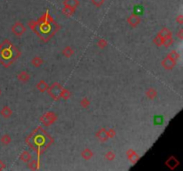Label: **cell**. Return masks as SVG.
Segmentation results:
<instances>
[{
	"label": "cell",
	"mask_w": 183,
	"mask_h": 171,
	"mask_svg": "<svg viewBox=\"0 0 183 171\" xmlns=\"http://www.w3.org/2000/svg\"><path fill=\"white\" fill-rule=\"evenodd\" d=\"M1 94H2V91H1V89H0V96H1Z\"/></svg>",
	"instance_id": "cell-36"
},
{
	"label": "cell",
	"mask_w": 183,
	"mask_h": 171,
	"mask_svg": "<svg viewBox=\"0 0 183 171\" xmlns=\"http://www.w3.org/2000/svg\"><path fill=\"white\" fill-rule=\"evenodd\" d=\"M173 42H174V40L172 39V37L169 38V39H164V43H163V46H164L165 47H170L171 46H172Z\"/></svg>",
	"instance_id": "cell-29"
},
{
	"label": "cell",
	"mask_w": 183,
	"mask_h": 171,
	"mask_svg": "<svg viewBox=\"0 0 183 171\" xmlns=\"http://www.w3.org/2000/svg\"><path fill=\"white\" fill-rule=\"evenodd\" d=\"M37 89L39 90V92L41 93H44L46 92L47 90H48V84L45 81V80H40V81H39L38 82V84H37Z\"/></svg>",
	"instance_id": "cell-13"
},
{
	"label": "cell",
	"mask_w": 183,
	"mask_h": 171,
	"mask_svg": "<svg viewBox=\"0 0 183 171\" xmlns=\"http://www.w3.org/2000/svg\"><path fill=\"white\" fill-rule=\"evenodd\" d=\"M80 155H81V157L84 159L89 160V159L93 158V155H94V154H93V152H92L91 149L86 148V149H84V150L81 152Z\"/></svg>",
	"instance_id": "cell-14"
},
{
	"label": "cell",
	"mask_w": 183,
	"mask_h": 171,
	"mask_svg": "<svg viewBox=\"0 0 183 171\" xmlns=\"http://www.w3.org/2000/svg\"><path fill=\"white\" fill-rule=\"evenodd\" d=\"M126 154H127L128 158L131 160L132 164H135V163L139 159V156L138 153H137L135 151H133V150H129V151L126 152Z\"/></svg>",
	"instance_id": "cell-9"
},
{
	"label": "cell",
	"mask_w": 183,
	"mask_h": 171,
	"mask_svg": "<svg viewBox=\"0 0 183 171\" xmlns=\"http://www.w3.org/2000/svg\"><path fill=\"white\" fill-rule=\"evenodd\" d=\"M97 46L99 47V48H101V49H104L105 47L107 46V45H108V43H107V41L105 40L104 39H100L97 41Z\"/></svg>",
	"instance_id": "cell-28"
},
{
	"label": "cell",
	"mask_w": 183,
	"mask_h": 171,
	"mask_svg": "<svg viewBox=\"0 0 183 171\" xmlns=\"http://www.w3.org/2000/svg\"><path fill=\"white\" fill-rule=\"evenodd\" d=\"M177 36H178V38H179L180 39H183V29H180V31L178 32Z\"/></svg>",
	"instance_id": "cell-33"
},
{
	"label": "cell",
	"mask_w": 183,
	"mask_h": 171,
	"mask_svg": "<svg viewBox=\"0 0 183 171\" xmlns=\"http://www.w3.org/2000/svg\"><path fill=\"white\" fill-rule=\"evenodd\" d=\"M146 97H147L148 99H150V100H154V99L157 96V91L155 89V88L150 87V88H148V89L146 90Z\"/></svg>",
	"instance_id": "cell-18"
},
{
	"label": "cell",
	"mask_w": 183,
	"mask_h": 171,
	"mask_svg": "<svg viewBox=\"0 0 183 171\" xmlns=\"http://www.w3.org/2000/svg\"><path fill=\"white\" fill-rule=\"evenodd\" d=\"M0 141H1V144L4 145H10V143L12 142V138H11V136L9 135H7V134H5V135H2V137H1V139H0Z\"/></svg>",
	"instance_id": "cell-21"
},
{
	"label": "cell",
	"mask_w": 183,
	"mask_h": 171,
	"mask_svg": "<svg viewBox=\"0 0 183 171\" xmlns=\"http://www.w3.org/2000/svg\"><path fill=\"white\" fill-rule=\"evenodd\" d=\"M1 48H2V44H0V50H1Z\"/></svg>",
	"instance_id": "cell-35"
},
{
	"label": "cell",
	"mask_w": 183,
	"mask_h": 171,
	"mask_svg": "<svg viewBox=\"0 0 183 171\" xmlns=\"http://www.w3.org/2000/svg\"><path fill=\"white\" fill-rule=\"evenodd\" d=\"M167 56L170 57V58H171V59H173L174 61L177 62V60L180 58V53H178L176 50H171L170 53L167 54Z\"/></svg>",
	"instance_id": "cell-25"
},
{
	"label": "cell",
	"mask_w": 183,
	"mask_h": 171,
	"mask_svg": "<svg viewBox=\"0 0 183 171\" xmlns=\"http://www.w3.org/2000/svg\"><path fill=\"white\" fill-rule=\"evenodd\" d=\"M176 22L179 23V24H183V15L182 14H180L176 17Z\"/></svg>",
	"instance_id": "cell-32"
},
{
	"label": "cell",
	"mask_w": 183,
	"mask_h": 171,
	"mask_svg": "<svg viewBox=\"0 0 183 171\" xmlns=\"http://www.w3.org/2000/svg\"><path fill=\"white\" fill-rule=\"evenodd\" d=\"M165 165H166L170 169L173 170L174 169H176V168L180 165V162H179V160L175 158V157L171 156L170 158H168V159L165 161Z\"/></svg>",
	"instance_id": "cell-6"
},
{
	"label": "cell",
	"mask_w": 183,
	"mask_h": 171,
	"mask_svg": "<svg viewBox=\"0 0 183 171\" xmlns=\"http://www.w3.org/2000/svg\"><path fill=\"white\" fill-rule=\"evenodd\" d=\"M31 159H32L31 154H30V152H28V151H23V152L21 153V155H20V159H21L22 161L25 162V163H28Z\"/></svg>",
	"instance_id": "cell-16"
},
{
	"label": "cell",
	"mask_w": 183,
	"mask_h": 171,
	"mask_svg": "<svg viewBox=\"0 0 183 171\" xmlns=\"http://www.w3.org/2000/svg\"><path fill=\"white\" fill-rule=\"evenodd\" d=\"M105 158L109 161H112L115 159V153L113 151H108L105 154Z\"/></svg>",
	"instance_id": "cell-27"
},
{
	"label": "cell",
	"mask_w": 183,
	"mask_h": 171,
	"mask_svg": "<svg viewBox=\"0 0 183 171\" xmlns=\"http://www.w3.org/2000/svg\"><path fill=\"white\" fill-rule=\"evenodd\" d=\"M127 22H128V23H129L132 28H136V27H138L140 24V22H141V18H140L138 14L133 13V14H131V15H130V16L127 18Z\"/></svg>",
	"instance_id": "cell-4"
},
{
	"label": "cell",
	"mask_w": 183,
	"mask_h": 171,
	"mask_svg": "<svg viewBox=\"0 0 183 171\" xmlns=\"http://www.w3.org/2000/svg\"><path fill=\"white\" fill-rule=\"evenodd\" d=\"M57 118V115L52 112V111H49V112H47L45 113L41 118H40V121L42 122V124L46 127H49L51 126L53 123L56 120Z\"/></svg>",
	"instance_id": "cell-2"
},
{
	"label": "cell",
	"mask_w": 183,
	"mask_h": 171,
	"mask_svg": "<svg viewBox=\"0 0 183 171\" xmlns=\"http://www.w3.org/2000/svg\"><path fill=\"white\" fill-rule=\"evenodd\" d=\"M62 53H63V55H64L65 57H66V58H70L71 56H72V55H73L74 51H73V49H72L71 46H65V47L63 49Z\"/></svg>",
	"instance_id": "cell-19"
},
{
	"label": "cell",
	"mask_w": 183,
	"mask_h": 171,
	"mask_svg": "<svg viewBox=\"0 0 183 171\" xmlns=\"http://www.w3.org/2000/svg\"><path fill=\"white\" fill-rule=\"evenodd\" d=\"M11 29H12V32L16 37H22L25 33V31H26L25 26L22 22H15L13 26H12Z\"/></svg>",
	"instance_id": "cell-3"
},
{
	"label": "cell",
	"mask_w": 183,
	"mask_h": 171,
	"mask_svg": "<svg viewBox=\"0 0 183 171\" xmlns=\"http://www.w3.org/2000/svg\"><path fill=\"white\" fill-rule=\"evenodd\" d=\"M75 11H76L75 8L71 7V6H67V5H64V8H63V10H62L63 13H64L65 15H66L67 17H70V16L73 15L74 13H75Z\"/></svg>",
	"instance_id": "cell-15"
},
{
	"label": "cell",
	"mask_w": 183,
	"mask_h": 171,
	"mask_svg": "<svg viewBox=\"0 0 183 171\" xmlns=\"http://www.w3.org/2000/svg\"><path fill=\"white\" fill-rule=\"evenodd\" d=\"M96 136H97L101 142H105V141L108 140V135H107V133H106V129H105V128L99 129L98 131L97 132Z\"/></svg>",
	"instance_id": "cell-10"
},
{
	"label": "cell",
	"mask_w": 183,
	"mask_h": 171,
	"mask_svg": "<svg viewBox=\"0 0 183 171\" xmlns=\"http://www.w3.org/2000/svg\"><path fill=\"white\" fill-rule=\"evenodd\" d=\"M64 5H67V6H71L73 8H77L79 5V0H64L63 2Z\"/></svg>",
	"instance_id": "cell-17"
},
{
	"label": "cell",
	"mask_w": 183,
	"mask_h": 171,
	"mask_svg": "<svg viewBox=\"0 0 183 171\" xmlns=\"http://www.w3.org/2000/svg\"><path fill=\"white\" fill-rule=\"evenodd\" d=\"M63 87L61 84L59 83H53L52 86L48 87V94L52 97L53 100L55 101H58L59 99H61V92H62Z\"/></svg>",
	"instance_id": "cell-1"
},
{
	"label": "cell",
	"mask_w": 183,
	"mask_h": 171,
	"mask_svg": "<svg viewBox=\"0 0 183 171\" xmlns=\"http://www.w3.org/2000/svg\"><path fill=\"white\" fill-rule=\"evenodd\" d=\"M91 3L96 7L99 8V7H101L104 5L105 0H91Z\"/></svg>",
	"instance_id": "cell-30"
},
{
	"label": "cell",
	"mask_w": 183,
	"mask_h": 171,
	"mask_svg": "<svg viewBox=\"0 0 183 171\" xmlns=\"http://www.w3.org/2000/svg\"><path fill=\"white\" fill-rule=\"evenodd\" d=\"M79 105L81 106L82 108H84V109H88L89 108V106L90 105V101L88 99V98H82L81 100H80V103H79Z\"/></svg>",
	"instance_id": "cell-24"
},
{
	"label": "cell",
	"mask_w": 183,
	"mask_h": 171,
	"mask_svg": "<svg viewBox=\"0 0 183 171\" xmlns=\"http://www.w3.org/2000/svg\"><path fill=\"white\" fill-rule=\"evenodd\" d=\"M153 42L155 43V45L157 46H163V43H164V39H163L161 36H159V35L157 34V36L155 37L154 40H153Z\"/></svg>",
	"instance_id": "cell-26"
},
{
	"label": "cell",
	"mask_w": 183,
	"mask_h": 171,
	"mask_svg": "<svg viewBox=\"0 0 183 171\" xmlns=\"http://www.w3.org/2000/svg\"><path fill=\"white\" fill-rule=\"evenodd\" d=\"M158 35L161 36L164 39H169L172 37V32L169 29L167 28H163L159 32H158Z\"/></svg>",
	"instance_id": "cell-12"
},
{
	"label": "cell",
	"mask_w": 183,
	"mask_h": 171,
	"mask_svg": "<svg viewBox=\"0 0 183 171\" xmlns=\"http://www.w3.org/2000/svg\"><path fill=\"white\" fill-rule=\"evenodd\" d=\"M106 133H107V135H108V138H114L115 135H116V132L114 128H109L106 130Z\"/></svg>",
	"instance_id": "cell-31"
},
{
	"label": "cell",
	"mask_w": 183,
	"mask_h": 171,
	"mask_svg": "<svg viewBox=\"0 0 183 171\" xmlns=\"http://www.w3.org/2000/svg\"><path fill=\"white\" fill-rule=\"evenodd\" d=\"M28 167L31 170H37L39 169V161L36 160V159H30L29 162H28Z\"/></svg>",
	"instance_id": "cell-20"
},
{
	"label": "cell",
	"mask_w": 183,
	"mask_h": 171,
	"mask_svg": "<svg viewBox=\"0 0 183 171\" xmlns=\"http://www.w3.org/2000/svg\"><path fill=\"white\" fill-rule=\"evenodd\" d=\"M5 168V164L3 160H0V171L3 170Z\"/></svg>",
	"instance_id": "cell-34"
},
{
	"label": "cell",
	"mask_w": 183,
	"mask_h": 171,
	"mask_svg": "<svg viewBox=\"0 0 183 171\" xmlns=\"http://www.w3.org/2000/svg\"><path fill=\"white\" fill-rule=\"evenodd\" d=\"M17 79H18L19 81H21V82L26 83V82H28L30 79V75L27 71H25V70H23V71H21L17 75Z\"/></svg>",
	"instance_id": "cell-11"
},
{
	"label": "cell",
	"mask_w": 183,
	"mask_h": 171,
	"mask_svg": "<svg viewBox=\"0 0 183 171\" xmlns=\"http://www.w3.org/2000/svg\"><path fill=\"white\" fill-rule=\"evenodd\" d=\"M0 114L4 118H9L13 114V111L9 106H4L0 111Z\"/></svg>",
	"instance_id": "cell-8"
},
{
	"label": "cell",
	"mask_w": 183,
	"mask_h": 171,
	"mask_svg": "<svg viewBox=\"0 0 183 171\" xmlns=\"http://www.w3.org/2000/svg\"><path fill=\"white\" fill-rule=\"evenodd\" d=\"M53 22V18L49 15L48 12H46L39 19V23H46V24H51Z\"/></svg>",
	"instance_id": "cell-7"
},
{
	"label": "cell",
	"mask_w": 183,
	"mask_h": 171,
	"mask_svg": "<svg viewBox=\"0 0 183 171\" xmlns=\"http://www.w3.org/2000/svg\"><path fill=\"white\" fill-rule=\"evenodd\" d=\"M61 98H63V99H65V100H68L70 97H71V92L68 90V89H66V88H64L63 87V89H62V92H61Z\"/></svg>",
	"instance_id": "cell-23"
},
{
	"label": "cell",
	"mask_w": 183,
	"mask_h": 171,
	"mask_svg": "<svg viewBox=\"0 0 183 171\" xmlns=\"http://www.w3.org/2000/svg\"><path fill=\"white\" fill-rule=\"evenodd\" d=\"M161 64L162 66L165 69V70H172L175 65H176V61H174L173 59H171L170 57H165L163 61H162V63H161Z\"/></svg>",
	"instance_id": "cell-5"
},
{
	"label": "cell",
	"mask_w": 183,
	"mask_h": 171,
	"mask_svg": "<svg viewBox=\"0 0 183 171\" xmlns=\"http://www.w3.org/2000/svg\"><path fill=\"white\" fill-rule=\"evenodd\" d=\"M31 64L38 68V67H40V66L43 64V59L39 56H35L32 60H31Z\"/></svg>",
	"instance_id": "cell-22"
}]
</instances>
